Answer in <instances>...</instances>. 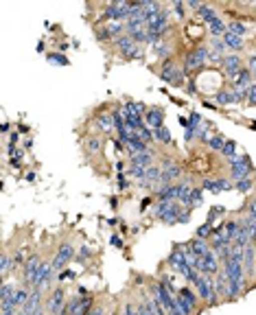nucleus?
Instances as JSON below:
<instances>
[{
	"instance_id": "obj_1",
	"label": "nucleus",
	"mask_w": 256,
	"mask_h": 315,
	"mask_svg": "<svg viewBox=\"0 0 256 315\" xmlns=\"http://www.w3.org/2000/svg\"><path fill=\"white\" fill-rule=\"evenodd\" d=\"M151 213L158 221L166 223V226H173V223H180L184 206L180 202H156L151 208Z\"/></svg>"
},
{
	"instance_id": "obj_2",
	"label": "nucleus",
	"mask_w": 256,
	"mask_h": 315,
	"mask_svg": "<svg viewBox=\"0 0 256 315\" xmlns=\"http://www.w3.org/2000/svg\"><path fill=\"white\" fill-rule=\"evenodd\" d=\"M208 53H210V48L208 44H199L195 48H190V51L184 55V75H190V72H197L199 68H204L206 62H208Z\"/></svg>"
},
{
	"instance_id": "obj_3",
	"label": "nucleus",
	"mask_w": 256,
	"mask_h": 315,
	"mask_svg": "<svg viewBox=\"0 0 256 315\" xmlns=\"http://www.w3.org/2000/svg\"><path fill=\"white\" fill-rule=\"evenodd\" d=\"M212 278H215V276L201 274L197 280L193 282V287H195V291H197L199 300H204L208 306L219 304V298H217V293H215V280H212Z\"/></svg>"
},
{
	"instance_id": "obj_4",
	"label": "nucleus",
	"mask_w": 256,
	"mask_h": 315,
	"mask_svg": "<svg viewBox=\"0 0 256 315\" xmlns=\"http://www.w3.org/2000/svg\"><path fill=\"white\" fill-rule=\"evenodd\" d=\"M228 167H230V178L232 182H241V180H247L252 178L254 173V167L249 162V158L243 153V155H234L228 160Z\"/></svg>"
},
{
	"instance_id": "obj_5",
	"label": "nucleus",
	"mask_w": 256,
	"mask_h": 315,
	"mask_svg": "<svg viewBox=\"0 0 256 315\" xmlns=\"http://www.w3.org/2000/svg\"><path fill=\"white\" fill-rule=\"evenodd\" d=\"M175 298H177V304H180L184 315H195L199 311V295L190 287H182Z\"/></svg>"
},
{
	"instance_id": "obj_6",
	"label": "nucleus",
	"mask_w": 256,
	"mask_h": 315,
	"mask_svg": "<svg viewBox=\"0 0 256 315\" xmlns=\"http://www.w3.org/2000/svg\"><path fill=\"white\" fill-rule=\"evenodd\" d=\"M158 75H160V79H164L166 83H171V86H175V88H180L184 83V77H186L184 75V70L175 64V59H169V62L160 64Z\"/></svg>"
},
{
	"instance_id": "obj_7",
	"label": "nucleus",
	"mask_w": 256,
	"mask_h": 315,
	"mask_svg": "<svg viewBox=\"0 0 256 315\" xmlns=\"http://www.w3.org/2000/svg\"><path fill=\"white\" fill-rule=\"evenodd\" d=\"M188 184H184V182H175V184H166V186H158L156 191H153V195H156L158 202H180L184 189H186Z\"/></svg>"
},
{
	"instance_id": "obj_8",
	"label": "nucleus",
	"mask_w": 256,
	"mask_h": 315,
	"mask_svg": "<svg viewBox=\"0 0 256 315\" xmlns=\"http://www.w3.org/2000/svg\"><path fill=\"white\" fill-rule=\"evenodd\" d=\"M66 289H64V284H59V287H55L53 291L49 293V298H46L44 302V308L49 315H57L59 311H62L64 306H66Z\"/></svg>"
},
{
	"instance_id": "obj_9",
	"label": "nucleus",
	"mask_w": 256,
	"mask_h": 315,
	"mask_svg": "<svg viewBox=\"0 0 256 315\" xmlns=\"http://www.w3.org/2000/svg\"><path fill=\"white\" fill-rule=\"evenodd\" d=\"M42 265H44V260H42L38 254H33V256H29L25 260V282L27 287H35V282H38V278H40V271H42Z\"/></svg>"
},
{
	"instance_id": "obj_10",
	"label": "nucleus",
	"mask_w": 256,
	"mask_h": 315,
	"mask_svg": "<svg viewBox=\"0 0 256 315\" xmlns=\"http://www.w3.org/2000/svg\"><path fill=\"white\" fill-rule=\"evenodd\" d=\"M169 267H171V271H173V274H180V276H184V278H186L188 271L193 269V267H190V265L186 263V256H184V247H182V245L173 247V252H171V256H169Z\"/></svg>"
},
{
	"instance_id": "obj_11",
	"label": "nucleus",
	"mask_w": 256,
	"mask_h": 315,
	"mask_svg": "<svg viewBox=\"0 0 256 315\" xmlns=\"http://www.w3.org/2000/svg\"><path fill=\"white\" fill-rule=\"evenodd\" d=\"M73 258H75V245L66 241V243L59 245L55 258H53V269H55L57 274H59V271H64V269L68 267V263H70Z\"/></svg>"
},
{
	"instance_id": "obj_12",
	"label": "nucleus",
	"mask_w": 256,
	"mask_h": 315,
	"mask_svg": "<svg viewBox=\"0 0 256 315\" xmlns=\"http://www.w3.org/2000/svg\"><path fill=\"white\" fill-rule=\"evenodd\" d=\"M243 68V59L236 55V53H228V55L223 57V62H221V70H223V75L230 79V81H234L236 77H239V72Z\"/></svg>"
},
{
	"instance_id": "obj_13",
	"label": "nucleus",
	"mask_w": 256,
	"mask_h": 315,
	"mask_svg": "<svg viewBox=\"0 0 256 315\" xmlns=\"http://www.w3.org/2000/svg\"><path fill=\"white\" fill-rule=\"evenodd\" d=\"M55 274H57V271L53 269V260H51V258H46V260H44V265H42L40 278H38V282H35V287H33V289H40V291H46V289L51 287L53 276H55Z\"/></svg>"
},
{
	"instance_id": "obj_14",
	"label": "nucleus",
	"mask_w": 256,
	"mask_h": 315,
	"mask_svg": "<svg viewBox=\"0 0 256 315\" xmlns=\"http://www.w3.org/2000/svg\"><path fill=\"white\" fill-rule=\"evenodd\" d=\"M232 189H234V182L223 180V178H217V180H204V182H201V191L212 193V195H217V193H225V191H232Z\"/></svg>"
},
{
	"instance_id": "obj_15",
	"label": "nucleus",
	"mask_w": 256,
	"mask_h": 315,
	"mask_svg": "<svg viewBox=\"0 0 256 315\" xmlns=\"http://www.w3.org/2000/svg\"><path fill=\"white\" fill-rule=\"evenodd\" d=\"M201 199H204V191H201V189H193V186H186L184 193H182V197H180V204L184 206V208L193 210L195 206L201 204Z\"/></svg>"
},
{
	"instance_id": "obj_16",
	"label": "nucleus",
	"mask_w": 256,
	"mask_h": 315,
	"mask_svg": "<svg viewBox=\"0 0 256 315\" xmlns=\"http://www.w3.org/2000/svg\"><path fill=\"white\" fill-rule=\"evenodd\" d=\"M182 167L177 165V162H164L162 167V180H160V186H166V184H175L177 178H182Z\"/></svg>"
},
{
	"instance_id": "obj_17",
	"label": "nucleus",
	"mask_w": 256,
	"mask_h": 315,
	"mask_svg": "<svg viewBox=\"0 0 256 315\" xmlns=\"http://www.w3.org/2000/svg\"><path fill=\"white\" fill-rule=\"evenodd\" d=\"M145 125L151 131H156V129H160V127H164V112H162V107H149V110L145 112Z\"/></svg>"
},
{
	"instance_id": "obj_18",
	"label": "nucleus",
	"mask_w": 256,
	"mask_h": 315,
	"mask_svg": "<svg viewBox=\"0 0 256 315\" xmlns=\"http://www.w3.org/2000/svg\"><path fill=\"white\" fill-rule=\"evenodd\" d=\"M153 57H156L160 64L173 59V44H171V42H166V40H162L160 44L153 46Z\"/></svg>"
},
{
	"instance_id": "obj_19",
	"label": "nucleus",
	"mask_w": 256,
	"mask_h": 315,
	"mask_svg": "<svg viewBox=\"0 0 256 315\" xmlns=\"http://www.w3.org/2000/svg\"><path fill=\"white\" fill-rule=\"evenodd\" d=\"M42 293L44 291H40V289H33L31 291V298H29V302L25 306L20 308V313L22 315H35L42 308Z\"/></svg>"
},
{
	"instance_id": "obj_20",
	"label": "nucleus",
	"mask_w": 256,
	"mask_h": 315,
	"mask_svg": "<svg viewBox=\"0 0 256 315\" xmlns=\"http://www.w3.org/2000/svg\"><path fill=\"white\" fill-rule=\"evenodd\" d=\"M94 127L99 129V134H110L114 129V118H112V112H101L97 118H94Z\"/></svg>"
},
{
	"instance_id": "obj_21",
	"label": "nucleus",
	"mask_w": 256,
	"mask_h": 315,
	"mask_svg": "<svg viewBox=\"0 0 256 315\" xmlns=\"http://www.w3.org/2000/svg\"><path fill=\"white\" fill-rule=\"evenodd\" d=\"M156 153H153L151 149L147 151V153H138V155H129V167H142V169H149L156 165Z\"/></svg>"
},
{
	"instance_id": "obj_22",
	"label": "nucleus",
	"mask_w": 256,
	"mask_h": 315,
	"mask_svg": "<svg viewBox=\"0 0 256 315\" xmlns=\"http://www.w3.org/2000/svg\"><path fill=\"white\" fill-rule=\"evenodd\" d=\"M243 267H245L247 276L256 274V247L254 245H247L245 250H243Z\"/></svg>"
},
{
	"instance_id": "obj_23",
	"label": "nucleus",
	"mask_w": 256,
	"mask_h": 315,
	"mask_svg": "<svg viewBox=\"0 0 256 315\" xmlns=\"http://www.w3.org/2000/svg\"><path fill=\"white\" fill-rule=\"evenodd\" d=\"M83 147H86L88 153H101L105 147V140H103V134H92V136H86L83 140Z\"/></svg>"
},
{
	"instance_id": "obj_24",
	"label": "nucleus",
	"mask_w": 256,
	"mask_h": 315,
	"mask_svg": "<svg viewBox=\"0 0 256 315\" xmlns=\"http://www.w3.org/2000/svg\"><path fill=\"white\" fill-rule=\"evenodd\" d=\"M125 147H127L129 155H138V153H147V151H149V144L140 140L138 131H136V134H134V138H132V140H129L127 144H125Z\"/></svg>"
},
{
	"instance_id": "obj_25",
	"label": "nucleus",
	"mask_w": 256,
	"mask_h": 315,
	"mask_svg": "<svg viewBox=\"0 0 256 315\" xmlns=\"http://www.w3.org/2000/svg\"><path fill=\"white\" fill-rule=\"evenodd\" d=\"M136 46V42L132 40V35H123V38H118L116 42H114V48L118 53H121L123 57H127L129 53H132V48Z\"/></svg>"
},
{
	"instance_id": "obj_26",
	"label": "nucleus",
	"mask_w": 256,
	"mask_h": 315,
	"mask_svg": "<svg viewBox=\"0 0 256 315\" xmlns=\"http://www.w3.org/2000/svg\"><path fill=\"white\" fill-rule=\"evenodd\" d=\"M223 44L230 48V51H243V46H245V40L239 38V35H234V33H230V31H225L223 35Z\"/></svg>"
},
{
	"instance_id": "obj_27",
	"label": "nucleus",
	"mask_w": 256,
	"mask_h": 315,
	"mask_svg": "<svg viewBox=\"0 0 256 315\" xmlns=\"http://www.w3.org/2000/svg\"><path fill=\"white\" fill-rule=\"evenodd\" d=\"M212 280H215V293H217L219 302H221L223 298H228V282H225V274H223V271H219V274L212 278Z\"/></svg>"
},
{
	"instance_id": "obj_28",
	"label": "nucleus",
	"mask_w": 256,
	"mask_h": 315,
	"mask_svg": "<svg viewBox=\"0 0 256 315\" xmlns=\"http://www.w3.org/2000/svg\"><path fill=\"white\" fill-rule=\"evenodd\" d=\"M186 245L190 247V252H193V254H197L199 258L204 256L206 252H210V243H208V241H204V239H197V236H195L193 241H188Z\"/></svg>"
},
{
	"instance_id": "obj_29",
	"label": "nucleus",
	"mask_w": 256,
	"mask_h": 315,
	"mask_svg": "<svg viewBox=\"0 0 256 315\" xmlns=\"http://www.w3.org/2000/svg\"><path fill=\"white\" fill-rule=\"evenodd\" d=\"M16 284L11 282H3V287H0V304L3 306H9L11 300H14V293H16Z\"/></svg>"
},
{
	"instance_id": "obj_30",
	"label": "nucleus",
	"mask_w": 256,
	"mask_h": 315,
	"mask_svg": "<svg viewBox=\"0 0 256 315\" xmlns=\"http://www.w3.org/2000/svg\"><path fill=\"white\" fill-rule=\"evenodd\" d=\"M215 101H217V105H234V94H232V90L230 88H219L217 90V94H215Z\"/></svg>"
},
{
	"instance_id": "obj_31",
	"label": "nucleus",
	"mask_w": 256,
	"mask_h": 315,
	"mask_svg": "<svg viewBox=\"0 0 256 315\" xmlns=\"http://www.w3.org/2000/svg\"><path fill=\"white\" fill-rule=\"evenodd\" d=\"M153 138H156V144H162V147H171L173 144V136L166 127H160V129L153 131Z\"/></svg>"
},
{
	"instance_id": "obj_32",
	"label": "nucleus",
	"mask_w": 256,
	"mask_h": 315,
	"mask_svg": "<svg viewBox=\"0 0 256 315\" xmlns=\"http://www.w3.org/2000/svg\"><path fill=\"white\" fill-rule=\"evenodd\" d=\"M197 16L206 22V27H208L210 22H215L217 18H219V16H217V11H215V7H210V5H201L199 11H197Z\"/></svg>"
},
{
	"instance_id": "obj_33",
	"label": "nucleus",
	"mask_w": 256,
	"mask_h": 315,
	"mask_svg": "<svg viewBox=\"0 0 256 315\" xmlns=\"http://www.w3.org/2000/svg\"><path fill=\"white\" fill-rule=\"evenodd\" d=\"M11 269H14V256H9V252H3V258H0V274H3V278H7Z\"/></svg>"
},
{
	"instance_id": "obj_34",
	"label": "nucleus",
	"mask_w": 256,
	"mask_h": 315,
	"mask_svg": "<svg viewBox=\"0 0 256 315\" xmlns=\"http://www.w3.org/2000/svg\"><path fill=\"white\" fill-rule=\"evenodd\" d=\"M225 142H228V138H225V136H221V134H217V136H210V138H208V147H210V149H215V151H221L223 147H225Z\"/></svg>"
},
{
	"instance_id": "obj_35",
	"label": "nucleus",
	"mask_w": 256,
	"mask_h": 315,
	"mask_svg": "<svg viewBox=\"0 0 256 315\" xmlns=\"http://www.w3.org/2000/svg\"><path fill=\"white\" fill-rule=\"evenodd\" d=\"M208 46H210V51L217 53L219 57H225V55H228V46L223 44V40H210V44H208Z\"/></svg>"
},
{
	"instance_id": "obj_36",
	"label": "nucleus",
	"mask_w": 256,
	"mask_h": 315,
	"mask_svg": "<svg viewBox=\"0 0 256 315\" xmlns=\"http://www.w3.org/2000/svg\"><path fill=\"white\" fill-rule=\"evenodd\" d=\"M160 282H162L171 293H175V295H177V291H180V289L175 287V274H164L162 278H160Z\"/></svg>"
},
{
	"instance_id": "obj_37",
	"label": "nucleus",
	"mask_w": 256,
	"mask_h": 315,
	"mask_svg": "<svg viewBox=\"0 0 256 315\" xmlns=\"http://www.w3.org/2000/svg\"><path fill=\"white\" fill-rule=\"evenodd\" d=\"M138 136H140V140H142V142H147V144H156V138H153V131L149 129L147 125H142L140 129H138Z\"/></svg>"
},
{
	"instance_id": "obj_38",
	"label": "nucleus",
	"mask_w": 256,
	"mask_h": 315,
	"mask_svg": "<svg viewBox=\"0 0 256 315\" xmlns=\"http://www.w3.org/2000/svg\"><path fill=\"white\" fill-rule=\"evenodd\" d=\"M127 175H129L132 180H136V182H142V180L147 178V169H142V167H129Z\"/></svg>"
},
{
	"instance_id": "obj_39",
	"label": "nucleus",
	"mask_w": 256,
	"mask_h": 315,
	"mask_svg": "<svg viewBox=\"0 0 256 315\" xmlns=\"http://www.w3.org/2000/svg\"><path fill=\"white\" fill-rule=\"evenodd\" d=\"M228 31L234 33V35H239V38H243V35L247 33V27L243 22H228Z\"/></svg>"
},
{
	"instance_id": "obj_40",
	"label": "nucleus",
	"mask_w": 256,
	"mask_h": 315,
	"mask_svg": "<svg viewBox=\"0 0 256 315\" xmlns=\"http://www.w3.org/2000/svg\"><path fill=\"white\" fill-rule=\"evenodd\" d=\"M252 189H254V180H252V178L241 180V182H234V191H239V193H249Z\"/></svg>"
},
{
	"instance_id": "obj_41",
	"label": "nucleus",
	"mask_w": 256,
	"mask_h": 315,
	"mask_svg": "<svg viewBox=\"0 0 256 315\" xmlns=\"http://www.w3.org/2000/svg\"><path fill=\"white\" fill-rule=\"evenodd\" d=\"M212 234H215V228H212V223H204V226H201L199 230H197V234H195V236H197V239H204V241H208V236H212Z\"/></svg>"
},
{
	"instance_id": "obj_42",
	"label": "nucleus",
	"mask_w": 256,
	"mask_h": 315,
	"mask_svg": "<svg viewBox=\"0 0 256 315\" xmlns=\"http://www.w3.org/2000/svg\"><path fill=\"white\" fill-rule=\"evenodd\" d=\"M46 59H49L51 64H57V66H68L70 62L64 55H59V53H49V55H46Z\"/></svg>"
},
{
	"instance_id": "obj_43",
	"label": "nucleus",
	"mask_w": 256,
	"mask_h": 315,
	"mask_svg": "<svg viewBox=\"0 0 256 315\" xmlns=\"http://www.w3.org/2000/svg\"><path fill=\"white\" fill-rule=\"evenodd\" d=\"M73 280H75V271H70V269L59 271V276H57V282L59 284H68V282H73Z\"/></svg>"
},
{
	"instance_id": "obj_44",
	"label": "nucleus",
	"mask_w": 256,
	"mask_h": 315,
	"mask_svg": "<svg viewBox=\"0 0 256 315\" xmlns=\"http://www.w3.org/2000/svg\"><path fill=\"white\" fill-rule=\"evenodd\" d=\"M221 153L228 158V160H230V158H234L236 155V142L234 140H228V142H225V147L221 149Z\"/></svg>"
},
{
	"instance_id": "obj_45",
	"label": "nucleus",
	"mask_w": 256,
	"mask_h": 315,
	"mask_svg": "<svg viewBox=\"0 0 256 315\" xmlns=\"http://www.w3.org/2000/svg\"><path fill=\"white\" fill-rule=\"evenodd\" d=\"M132 35V40L136 44H147V29H140V31H134V33H127Z\"/></svg>"
},
{
	"instance_id": "obj_46",
	"label": "nucleus",
	"mask_w": 256,
	"mask_h": 315,
	"mask_svg": "<svg viewBox=\"0 0 256 315\" xmlns=\"http://www.w3.org/2000/svg\"><path fill=\"white\" fill-rule=\"evenodd\" d=\"M225 215V208L223 206H215V208L210 210V215H208V223H215V219H219V217Z\"/></svg>"
},
{
	"instance_id": "obj_47",
	"label": "nucleus",
	"mask_w": 256,
	"mask_h": 315,
	"mask_svg": "<svg viewBox=\"0 0 256 315\" xmlns=\"http://www.w3.org/2000/svg\"><path fill=\"white\" fill-rule=\"evenodd\" d=\"M171 9L177 14V20H186V5H182V3H171Z\"/></svg>"
},
{
	"instance_id": "obj_48",
	"label": "nucleus",
	"mask_w": 256,
	"mask_h": 315,
	"mask_svg": "<svg viewBox=\"0 0 256 315\" xmlns=\"http://www.w3.org/2000/svg\"><path fill=\"white\" fill-rule=\"evenodd\" d=\"M245 68L252 72V77H254V81H256V53H252V55H247L245 59Z\"/></svg>"
},
{
	"instance_id": "obj_49",
	"label": "nucleus",
	"mask_w": 256,
	"mask_h": 315,
	"mask_svg": "<svg viewBox=\"0 0 256 315\" xmlns=\"http://www.w3.org/2000/svg\"><path fill=\"white\" fill-rule=\"evenodd\" d=\"M247 105L249 107H256V81L247 88Z\"/></svg>"
},
{
	"instance_id": "obj_50",
	"label": "nucleus",
	"mask_w": 256,
	"mask_h": 315,
	"mask_svg": "<svg viewBox=\"0 0 256 315\" xmlns=\"http://www.w3.org/2000/svg\"><path fill=\"white\" fill-rule=\"evenodd\" d=\"M245 210H247V215L252 217V219H256V197H254L252 202H249V204L245 206Z\"/></svg>"
},
{
	"instance_id": "obj_51",
	"label": "nucleus",
	"mask_w": 256,
	"mask_h": 315,
	"mask_svg": "<svg viewBox=\"0 0 256 315\" xmlns=\"http://www.w3.org/2000/svg\"><path fill=\"white\" fill-rule=\"evenodd\" d=\"M90 315H105V306H103V304H94L92 311H90Z\"/></svg>"
},
{
	"instance_id": "obj_52",
	"label": "nucleus",
	"mask_w": 256,
	"mask_h": 315,
	"mask_svg": "<svg viewBox=\"0 0 256 315\" xmlns=\"http://www.w3.org/2000/svg\"><path fill=\"white\" fill-rule=\"evenodd\" d=\"M199 7H201V5L195 3V0H188V3H186V9H188V11H190V9H193V11H199Z\"/></svg>"
},
{
	"instance_id": "obj_53",
	"label": "nucleus",
	"mask_w": 256,
	"mask_h": 315,
	"mask_svg": "<svg viewBox=\"0 0 256 315\" xmlns=\"http://www.w3.org/2000/svg\"><path fill=\"white\" fill-rule=\"evenodd\" d=\"M110 241H112V245H114V247H123V239H118V236H116V234H114V236H112V239H110Z\"/></svg>"
}]
</instances>
